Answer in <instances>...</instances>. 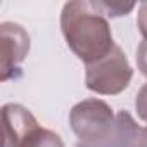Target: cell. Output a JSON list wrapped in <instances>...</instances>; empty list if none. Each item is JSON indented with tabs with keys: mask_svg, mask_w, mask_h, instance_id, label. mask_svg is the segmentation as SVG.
<instances>
[{
	"mask_svg": "<svg viewBox=\"0 0 147 147\" xmlns=\"http://www.w3.org/2000/svg\"><path fill=\"white\" fill-rule=\"evenodd\" d=\"M38 126L36 118L21 104H5L2 107V138L4 147H19L26 135Z\"/></svg>",
	"mask_w": 147,
	"mask_h": 147,
	"instance_id": "obj_5",
	"label": "cell"
},
{
	"mask_svg": "<svg viewBox=\"0 0 147 147\" xmlns=\"http://www.w3.org/2000/svg\"><path fill=\"white\" fill-rule=\"evenodd\" d=\"M135 147H147V126H140Z\"/></svg>",
	"mask_w": 147,
	"mask_h": 147,
	"instance_id": "obj_12",
	"label": "cell"
},
{
	"mask_svg": "<svg viewBox=\"0 0 147 147\" xmlns=\"http://www.w3.org/2000/svg\"><path fill=\"white\" fill-rule=\"evenodd\" d=\"M135 109H137V114L142 121L147 123V83L138 90L137 94V99H135Z\"/></svg>",
	"mask_w": 147,
	"mask_h": 147,
	"instance_id": "obj_9",
	"label": "cell"
},
{
	"mask_svg": "<svg viewBox=\"0 0 147 147\" xmlns=\"http://www.w3.org/2000/svg\"><path fill=\"white\" fill-rule=\"evenodd\" d=\"M137 26L140 35L147 40V2L138 4V14H137Z\"/></svg>",
	"mask_w": 147,
	"mask_h": 147,
	"instance_id": "obj_10",
	"label": "cell"
},
{
	"mask_svg": "<svg viewBox=\"0 0 147 147\" xmlns=\"http://www.w3.org/2000/svg\"><path fill=\"white\" fill-rule=\"evenodd\" d=\"M19 147H64V142L59 133L38 125L26 135Z\"/></svg>",
	"mask_w": 147,
	"mask_h": 147,
	"instance_id": "obj_7",
	"label": "cell"
},
{
	"mask_svg": "<svg viewBox=\"0 0 147 147\" xmlns=\"http://www.w3.org/2000/svg\"><path fill=\"white\" fill-rule=\"evenodd\" d=\"M137 66L140 73L147 78V40H144L137 49Z\"/></svg>",
	"mask_w": 147,
	"mask_h": 147,
	"instance_id": "obj_11",
	"label": "cell"
},
{
	"mask_svg": "<svg viewBox=\"0 0 147 147\" xmlns=\"http://www.w3.org/2000/svg\"><path fill=\"white\" fill-rule=\"evenodd\" d=\"M116 123L111 106L100 99H85L69 113V125L80 138L78 144H95L106 138Z\"/></svg>",
	"mask_w": 147,
	"mask_h": 147,
	"instance_id": "obj_3",
	"label": "cell"
},
{
	"mask_svg": "<svg viewBox=\"0 0 147 147\" xmlns=\"http://www.w3.org/2000/svg\"><path fill=\"white\" fill-rule=\"evenodd\" d=\"M97 7L102 11L106 18H119L126 16L135 9V4H116V2H97Z\"/></svg>",
	"mask_w": 147,
	"mask_h": 147,
	"instance_id": "obj_8",
	"label": "cell"
},
{
	"mask_svg": "<svg viewBox=\"0 0 147 147\" xmlns=\"http://www.w3.org/2000/svg\"><path fill=\"white\" fill-rule=\"evenodd\" d=\"M30 52V35L18 23L0 24V82L21 75L19 64Z\"/></svg>",
	"mask_w": 147,
	"mask_h": 147,
	"instance_id": "obj_4",
	"label": "cell"
},
{
	"mask_svg": "<svg viewBox=\"0 0 147 147\" xmlns=\"http://www.w3.org/2000/svg\"><path fill=\"white\" fill-rule=\"evenodd\" d=\"M61 30L67 47L87 66L106 57L116 45L109 21L97 7V2L73 0L64 4Z\"/></svg>",
	"mask_w": 147,
	"mask_h": 147,
	"instance_id": "obj_1",
	"label": "cell"
},
{
	"mask_svg": "<svg viewBox=\"0 0 147 147\" xmlns=\"http://www.w3.org/2000/svg\"><path fill=\"white\" fill-rule=\"evenodd\" d=\"M133 69L123 49L114 45V49L97 62L87 66L85 83L87 88L100 95H118L131 82Z\"/></svg>",
	"mask_w": 147,
	"mask_h": 147,
	"instance_id": "obj_2",
	"label": "cell"
},
{
	"mask_svg": "<svg viewBox=\"0 0 147 147\" xmlns=\"http://www.w3.org/2000/svg\"><path fill=\"white\" fill-rule=\"evenodd\" d=\"M140 126L135 123L130 113L119 111L116 114V123L113 131L95 144H78L76 147H135Z\"/></svg>",
	"mask_w": 147,
	"mask_h": 147,
	"instance_id": "obj_6",
	"label": "cell"
}]
</instances>
